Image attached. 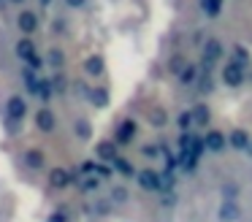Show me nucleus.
Masks as SVG:
<instances>
[{"label":"nucleus","mask_w":252,"mask_h":222,"mask_svg":"<svg viewBox=\"0 0 252 222\" xmlns=\"http://www.w3.org/2000/svg\"><path fill=\"white\" fill-rule=\"evenodd\" d=\"M222 81L228 87H239V84H244V68H241L236 60H230V63H225V68H222Z\"/></svg>","instance_id":"1"},{"label":"nucleus","mask_w":252,"mask_h":222,"mask_svg":"<svg viewBox=\"0 0 252 222\" xmlns=\"http://www.w3.org/2000/svg\"><path fill=\"white\" fill-rule=\"evenodd\" d=\"M136 179H138V187L147 190V192H158V190H163V187H160V173L152 171V168H144V171H138Z\"/></svg>","instance_id":"2"},{"label":"nucleus","mask_w":252,"mask_h":222,"mask_svg":"<svg viewBox=\"0 0 252 222\" xmlns=\"http://www.w3.org/2000/svg\"><path fill=\"white\" fill-rule=\"evenodd\" d=\"M17 27L25 32V35H33L35 30H38V16H35V11H22V14L17 16Z\"/></svg>","instance_id":"3"},{"label":"nucleus","mask_w":252,"mask_h":222,"mask_svg":"<svg viewBox=\"0 0 252 222\" xmlns=\"http://www.w3.org/2000/svg\"><path fill=\"white\" fill-rule=\"evenodd\" d=\"M220 57H222V43H220L217 38H209V41L203 43V65L212 68V63H217Z\"/></svg>","instance_id":"4"},{"label":"nucleus","mask_w":252,"mask_h":222,"mask_svg":"<svg viewBox=\"0 0 252 222\" xmlns=\"http://www.w3.org/2000/svg\"><path fill=\"white\" fill-rule=\"evenodd\" d=\"M35 127H38L41 133H52V130L57 127V117L49 108H41V111H35Z\"/></svg>","instance_id":"5"},{"label":"nucleus","mask_w":252,"mask_h":222,"mask_svg":"<svg viewBox=\"0 0 252 222\" xmlns=\"http://www.w3.org/2000/svg\"><path fill=\"white\" fill-rule=\"evenodd\" d=\"M49 184L55 190H65L68 184H73V173H68L65 168H52L49 171Z\"/></svg>","instance_id":"6"},{"label":"nucleus","mask_w":252,"mask_h":222,"mask_svg":"<svg viewBox=\"0 0 252 222\" xmlns=\"http://www.w3.org/2000/svg\"><path fill=\"white\" fill-rule=\"evenodd\" d=\"M203 144H206L209 152H222L225 144H228V135L220 133V130H209V133L203 135Z\"/></svg>","instance_id":"7"},{"label":"nucleus","mask_w":252,"mask_h":222,"mask_svg":"<svg viewBox=\"0 0 252 222\" xmlns=\"http://www.w3.org/2000/svg\"><path fill=\"white\" fill-rule=\"evenodd\" d=\"M6 111H8L11 119H22L25 114H28V103H25V97L22 95H11L8 103H6Z\"/></svg>","instance_id":"8"},{"label":"nucleus","mask_w":252,"mask_h":222,"mask_svg":"<svg viewBox=\"0 0 252 222\" xmlns=\"http://www.w3.org/2000/svg\"><path fill=\"white\" fill-rule=\"evenodd\" d=\"M95 155H98L100 162H114L117 157V141H100L98 146H95Z\"/></svg>","instance_id":"9"},{"label":"nucleus","mask_w":252,"mask_h":222,"mask_svg":"<svg viewBox=\"0 0 252 222\" xmlns=\"http://www.w3.org/2000/svg\"><path fill=\"white\" fill-rule=\"evenodd\" d=\"M220 222H236L241 217V206L236 203V200H225L222 206H220Z\"/></svg>","instance_id":"10"},{"label":"nucleus","mask_w":252,"mask_h":222,"mask_svg":"<svg viewBox=\"0 0 252 222\" xmlns=\"http://www.w3.org/2000/svg\"><path fill=\"white\" fill-rule=\"evenodd\" d=\"M17 57L25 60V63H33L38 54H35V43L30 41V38H22V41L17 43Z\"/></svg>","instance_id":"11"},{"label":"nucleus","mask_w":252,"mask_h":222,"mask_svg":"<svg viewBox=\"0 0 252 222\" xmlns=\"http://www.w3.org/2000/svg\"><path fill=\"white\" fill-rule=\"evenodd\" d=\"M250 133L247 130H241V127H236V130H230V135H228V144L233 146V149H244L247 152V146H250Z\"/></svg>","instance_id":"12"},{"label":"nucleus","mask_w":252,"mask_h":222,"mask_svg":"<svg viewBox=\"0 0 252 222\" xmlns=\"http://www.w3.org/2000/svg\"><path fill=\"white\" fill-rule=\"evenodd\" d=\"M133 135H136V125H133V119H125V122L120 125V130H117V144H130Z\"/></svg>","instance_id":"13"},{"label":"nucleus","mask_w":252,"mask_h":222,"mask_svg":"<svg viewBox=\"0 0 252 222\" xmlns=\"http://www.w3.org/2000/svg\"><path fill=\"white\" fill-rule=\"evenodd\" d=\"M25 162H28V168H44V162H46V157H44V152L41 149H28L25 152Z\"/></svg>","instance_id":"14"},{"label":"nucleus","mask_w":252,"mask_h":222,"mask_svg":"<svg viewBox=\"0 0 252 222\" xmlns=\"http://www.w3.org/2000/svg\"><path fill=\"white\" fill-rule=\"evenodd\" d=\"M195 165H198V157L192 155V152L182 149L179 152V168H182V171H195Z\"/></svg>","instance_id":"15"},{"label":"nucleus","mask_w":252,"mask_h":222,"mask_svg":"<svg viewBox=\"0 0 252 222\" xmlns=\"http://www.w3.org/2000/svg\"><path fill=\"white\" fill-rule=\"evenodd\" d=\"M100 70H103V60L100 57H87L84 60V73L87 76H100Z\"/></svg>","instance_id":"16"},{"label":"nucleus","mask_w":252,"mask_h":222,"mask_svg":"<svg viewBox=\"0 0 252 222\" xmlns=\"http://www.w3.org/2000/svg\"><path fill=\"white\" fill-rule=\"evenodd\" d=\"M25 84H28V92H30V95H38L41 79L35 76V70H33V68H28V70H25Z\"/></svg>","instance_id":"17"},{"label":"nucleus","mask_w":252,"mask_h":222,"mask_svg":"<svg viewBox=\"0 0 252 222\" xmlns=\"http://www.w3.org/2000/svg\"><path fill=\"white\" fill-rule=\"evenodd\" d=\"M76 187L82 190V192H95V190L100 187V179H95V176H82L76 182Z\"/></svg>","instance_id":"18"},{"label":"nucleus","mask_w":252,"mask_h":222,"mask_svg":"<svg viewBox=\"0 0 252 222\" xmlns=\"http://www.w3.org/2000/svg\"><path fill=\"white\" fill-rule=\"evenodd\" d=\"M111 165H114V171H117V173H122V176H136V168H133L130 162L125 160V157H117V160L111 162Z\"/></svg>","instance_id":"19"},{"label":"nucleus","mask_w":252,"mask_h":222,"mask_svg":"<svg viewBox=\"0 0 252 222\" xmlns=\"http://www.w3.org/2000/svg\"><path fill=\"white\" fill-rule=\"evenodd\" d=\"M220 8H222V0H201V11L206 16H217Z\"/></svg>","instance_id":"20"},{"label":"nucleus","mask_w":252,"mask_h":222,"mask_svg":"<svg viewBox=\"0 0 252 222\" xmlns=\"http://www.w3.org/2000/svg\"><path fill=\"white\" fill-rule=\"evenodd\" d=\"M195 79H198V68L195 65H185V70L179 73V81L182 84H195Z\"/></svg>","instance_id":"21"},{"label":"nucleus","mask_w":252,"mask_h":222,"mask_svg":"<svg viewBox=\"0 0 252 222\" xmlns=\"http://www.w3.org/2000/svg\"><path fill=\"white\" fill-rule=\"evenodd\" d=\"M192 119H195L198 125H209V108L203 106V103H198V106L192 108Z\"/></svg>","instance_id":"22"},{"label":"nucleus","mask_w":252,"mask_h":222,"mask_svg":"<svg viewBox=\"0 0 252 222\" xmlns=\"http://www.w3.org/2000/svg\"><path fill=\"white\" fill-rule=\"evenodd\" d=\"M35 97H38V100H44V103H49L52 97H55V92H52V84H49V81H41L38 95H35Z\"/></svg>","instance_id":"23"},{"label":"nucleus","mask_w":252,"mask_h":222,"mask_svg":"<svg viewBox=\"0 0 252 222\" xmlns=\"http://www.w3.org/2000/svg\"><path fill=\"white\" fill-rule=\"evenodd\" d=\"M176 122H179V130H182V133H187V130L192 127V122H195V119H192V111H182Z\"/></svg>","instance_id":"24"},{"label":"nucleus","mask_w":252,"mask_h":222,"mask_svg":"<svg viewBox=\"0 0 252 222\" xmlns=\"http://www.w3.org/2000/svg\"><path fill=\"white\" fill-rule=\"evenodd\" d=\"M174 182H176V179H174V173H171V171L160 173V187H163L165 192H171V190H174Z\"/></svg>","instance_id":"25"},{"label":"nucleus","mask_w":252,"mask_h":222,"mask_svg":"<svg viewBox=\"0 0 252 222\" xmlns=\"http://www.w3.org/2000/svg\"><path fill=\"white\" fill-rule=\"evenodd\" d=\"M149 122H152L155 127H163V125L168 122V117H165L163 108H155V111H152V119H149Z\"/></svg>","instance_id":"26"},{"label":"nucleus","mask_w":252,"mask_h":222,"mask_svg":"<svg viewBox=\"0 0 252 222\" xmlns=\"http://www.w3.org/2000/svg\"><path fill=\"white\" fill-rule=\"evenodd\" d=\"M127 200V190L125 187H114L111 190V203H125Z\"/></svg>","instance_id":"27"},{"label":"nucleus","mask_w":252,"mask_h":222,"mask_svg":"<svg viewBox=\"0 0 252 222\" xmlns=\"http://www.w3.org/2000/svg\"><path fill=\"white\" fill-rule=\"evenodd\" d=\"M90 95H93V106H106V103H109V97H106V90H93Z\"/></svg>","instance_id":"28"},{"label":"nucleus","mask_w":252,"mask_h":222,"mask_svg":"<svg viewBox=\"0 0 252 222\" xmlns=\"http://www.w3.org/2000/svg\"><path fill=\"white\" fill-rule=\"evenodd\" d=\"M76 133L82 135V138H90V135H93V127H90V122L79 119V122H76Z\"/></svg>","instance_id":"29"},{"label":"nucleus","mask_w":252,"mask_h":222,"mask_svg":"<svg viewBox=\"0 0 252 222\" xmlns=\"http://www.w3.org/2000/svg\"><path fill=\"white\" fill-rule=\"evenodd\" d=\"M233 54H236V63H239V65L250 60V52H247V49L241 46V43H239V46H233Z\"/></svg>","instance_id":"30"},{"label":"nucleus","mask_w":252,"mask_h":222,"mask_svg":"<svg viewBox=\"0 0 252 222\" xmlns=\"http://www.w3.org/2000/svg\"><path fill=\"white\" fill-rule=\"evenodd\" d=\"M63 60H65V57H63V52H60V49H52V52H49V63L55 65V68H60V65H63Z\"/></svg>","instance_id":"31"},{"label":"nucleus","mask_w":252,"mask_h":222,"mask_svg":"<svg viewBox=\"0 0 252 222\" xmlns=\"http://www.w3.org/2000/svg\"><path fill=\"white\" fill-rule=\"evenodd\" d=\"M192 138H195V135H192L190 130H187V133H182V135H179V146H182V149H190Z\"/></svg>","instance_id":"32"},{"label":"nucleus","mask_w":252,"mask_h":222,"mask_svg":"<svg viewBox=\"0 0 252 222\" xmlns=\"http://www.w3.org/2000/svg\"><path fill=\"white\" fill-rule=\"evenodd\" d=\"M158 152H160V146H144L141 155H144V157H149V160H155V157H158Z\"/></svg>","instance_id":"33"},{"label":"nucleus","mask_w":252,"mask_h":222,"mask_svg":"<svg viewBox=\"0 0 252 222\" xmlns=\"http://www.w3.org/2000/svg\"><path fill=\"white\" fill-rule=\"evenodd\" d=\"M46 222H68V220H65L63 211H55V214H49V220H46Z\"/></svg>","instance_id":"34"},{"label":"nucleus","mask_w":252,"mask_h":222,"mask_svg":"<svg viewBox=\"0 0 252 222\" xmlns=\"http://www.w3.org/2000/svg\"><path fill=\"white\" fill-rule=\"evenodd\" d=\"M174 203H176V195L174 192H165L163 195V206H174Z\"/></svg>","instance_id":"35"},{"label":"nucleus","mask_w":252,"mask_h":222,"mask_svg":"<svg viewBox=\"0 0 252 222\" xmlns=\"http://www.w3.org/2000/svg\"><path fill=\"white\" fill-rule=\"evenodd\" d=\"M68 5H71V8H82L84 3H87V0H65Z\"/></svg>","instance_id":"36"},{"label":"nucleus","mask_w":252,"mask_h":222,"mask_svg":"<svg viewBox=\"0 0 252 222\" xmlns=\"http://www.w3.org/2000/svg\"><path fill=\"white\" fill-rule=\"evenodd\" d=\"M247 155H250V160H252V141H250V146H247Z\"/></svg>","instance_id":"37"},{"label":"nucleus","mask_w":252,"mask_h":222,"mask_svg":"<svg viewBox=\"0 0 252 222\" xmlns=\"http://www.w3.org/2000/svg\"><path fill=\"white\" fill-rule=\"evenodd\" d=\"M14 3H22V0H14Z\"/></svg>","instance_id":"38"}]
</instances>
